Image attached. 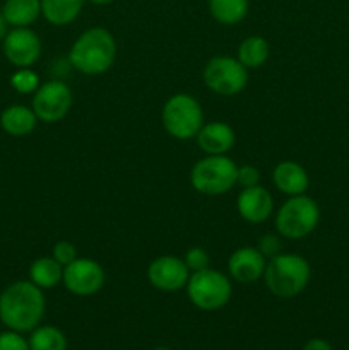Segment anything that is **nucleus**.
Segmentation results:
<instances>
[{"mask_svg": "<svg viewBox=\"0 0 349 350\" xmlns=\"http://www.w3.org/2000/svg\"><path fill=\"white\" fill-rule=\"evenodd\" d=\"M43 289L31 280H17L0 294V321L9 330L33 332L44 314Z\"/></svg>", "mask_w": 349, "mask_h": 350, "instance_id": "obj_1", "label": "nucleus"}, {"mask_svg": "<svg viewBox=\"0 0 349 350\" xmlns=\"http://www.w3.org/2000/svg\"><path fill=\"white\" fill-rule=\"evenodd\" d=\"M116 58V41L105 27L84 31L68 50V64L84 75H101Z\"/></svg>", "mask_w": 349, "mask_h": 350, "instance_id": "obj_2", "label": "nucleus"}, {"mask_svg": "<svg viewBox=\"0 0 349 350\" xmlns=\"http://www.w3.org/2000/svg\"><path fill=\"white\" fill-rule=\"evenodd\" d=\"M310 277L311 269L307 258L296 253H279L267 260L262 279L270 294L281 299H289L307 289Z\"/></svg>", "mask_w": 349, "mask_h": 350, "instance_id": "obj_3", "label": "nucleus"}, {"mask_svg": "<svg viewBox=\"0 0 349 350\" xmlns=\"http://www.w3.org/2000/svg\"><path fill=\"white\" fill-rule=\"evenodd\" d=\"M161 122L173 139L190 140L197 137L198 130L204 125V111L194 96L178 92L164 103Z\"/></svg>", "mask_w": 349, "mask_h": 350, "instance_id": "obj_4", "label": "nucleus"}, {"mask_svg": "<svg viewBox=\"0 0 349 350\" xmlns=\"http://www.w3.org/2000/svg\"><path fill=\"white\" fill-rule=\"evenodd\" d=\"M238 166L231 157L205 156L194 164L190 171V183L198 193L218 197L224 195L236 185Z\"/></svg>", "mask_w": 349, "mask_h": 350, "instance_id": "obj_5", "label": "nucleus"}, {"mask_svg": "<svg viewBox=\"0 0 349 350\" xmlns=\"http://www.w3.org/2000/svg\"><path fill=\"white\" fill-rule=\"evenodd\" d=\"M320 221V208L308 195L289 197L276 214V229L286 239H303L315 231Z\"/></svg>", "mask_w": 349, "mask_h": 350, "instance_id": "obj_6", "label": "nucleus"}, {"mask_svg": "<svg viewBox=\"0 0 349 350\" xmlns=\"http://www.w3.org/2000/svg\"><path fill=\"white\" fill-rule=\"evenodd\" d=\"M185 289L192 304L202 311L221 310L229 303L233 294L229 277L209 267L198 272H192Z\"/></svg>", "mask_w": 349, "mask_h": 350, "instance_id": "obj_7", "label": "nucleus"}, {"mask_svg": "<svg viewBox=\"0 0 349 350\" xmlns=\"http://www.w3.org/2000/svg\"><path fill=\"white\" fill-rule=\"evenodd\" d=\"M205 85L219 96H236L248 82V68L238 58L214 57L205 64L202 72Z\"/></svg>", "mask_w": 349, "mask_h": 350, "instance_id": "obj_8", "label": "nucleus"}, {"mask_svg": "<svg viewBox=\"0 0 349 350\" xmlns=\"http://www.w3.org/2000/svg\"><path fill=\"white\" fill-rule=\"evenodd\" d=\"M72 91L64 81H48L41 84L33 94L31 108L43 123H58L68 115L72 108Z\"/></svg>", "mask_w": 349, "mask_h": 350, "instance_id": "obj_9", "label": "nucleus"}, {"mask_svg": "<svg viewBox=\"0 0 349 350\" xmlns=\"http://www.w3.org/2000/svg\"><path fill=\"white\" fill-rule=\"evenodd\" d=\"M106 282V273L98 262L91 258H75L64 267L62 284L68 293L79 297H88L99 293Z\"/></svg>", "mask_w": 349, "mask_h": 350, "instance_id": "obj_10", "label": "nucleus"}, {"mask_svg": "<svg viewBox=\"0 0 349 350\" xmlns=\"http://www.w3.org/2000/svg\"><path fill=\"white\" fill-rule=\"evenodd\" d=\"M2 50L16 68L33 67L41 57V40L31 27H12L2 40Z\"/></svg>", "mask_w": 349, "mask_h": 350, "instance_id": "obj_11", "label": "nucleus"}, {"mask_svg": "<svg viewBox=\"0 0 349 350\" xmlns=\"http://www.w3.org/2000/svg\"><path fill=\"white\" fill-rule=\"evenodd\" d=\"M190 279V270L181 258L163 255L154 258L147 267V280L151 286L163 293H177L185 289Z\"/></svg>", "mask_w": 349, "mask_h": 350, "instance_id": "obj_12", "label": "nucleus"}, {"mask_svg": "<svg viewBox=\"0 0 349 350\" xmlns=\"http://www.w3.org/2000/svg\"><path fill=\"white\" fill-rule=\"evenodd\" d=\"M267 258L253 246H243L231 253L228 260V272L235 282L253 284L262 279Z\"/></svg>", "mask_w": 349, "mask_h": 350, "instance_id": "obj_13", "label": "nucleus"}, {"mask_svg": "<svg viewBox=\"0 0 349 350\" xmlns=\"http://www.w3.org/2000/svg\"><path fill=\"white\" fill-rule=\"evenodd\" d=\"M236 211L243 221L250 224H262L272 215L274 200L267 188L257 187L243 188L236 198Z\"/></svg>", "mask_w": 349, "mask_h": 350, "instance_id": "obj_14", "label": "nucleus"}, {"mask_svg": "<svg viewBox=\"0 0 349 350\" xmlns=\"http://www.w3.org/2000/svg\"><path fill=\"white\" fill-rule=\"evenodd\" d=\"M195 139L202 152L207 156H224L236 142L235 130L224 122L204 123Z\"/></svg>", "mask_w": 349, "mask_h": 350, "instance_id": "obj_15", "label": "nucleus"}, {"mask_svg": "<svg viewBox=\"0 0 349 350\" xmlns=\"http://www.w3.org/2000/svg\"><path fill=\"white\" fill-rule=\"evenodd\" d=\"M272 181L281 193L287 197L307 193L310 187V178L307 170L294 161H283L274 167Z\"/></svg>", "mask_w": 349, "mask_h": 350, "instance_id": "obj_16", "label": "nucleus"}, {"mask_svg": "<svg viewBox=\"0 0 349 350\" xmlns=\"http://www.w3.org/2000/svg\"><path fill=\"white\" fill-rule=\"evenodd\" d=\"M38 116L33 108L24 105H10L0 113V126L10 137H26L34 132L38 125Z\"/></svg>", "mask_w": 349, "mask_h": 350, "instance_id": "obj_17", "label": "nucleus"}, {"mask_svg": "<svg viewBox=\"0 0 349 350\" xmlns=\"http://www.w3.org/2000/svg\"><path fill=\"white\" fill-rule=\"evenodd\" d=\"M2 14L10 27H29L41 16V0H5Z\"/></svg>", "mask_w": 349, "mask_h": 350, "instance_id": "obj_18", "label": "nucleus"}, {"mask_svg": "<svg viewBox=\"0 0 349 350\" xmlns=\"http://www.w3.org/2000/svg\"><path fill=\"white\" fill-rule=\"evenodd\" d=\"M86 0H41V16L53 26H67L81 14Z\"/></svg>", "mask_w": 349, "mask_h": 350, "instance_id": "obj_19", "label": "nucleus"}, {"mask_svg": "<svg viewBox=\"0 0 349 350\" xmlns=\"http://www.w3.org/2000/svg\"><path fill=\"white\" fill-rule=\"evenodd\" d=\"M64 279V267L53 256H40L29 267V280L40 289H53Z\"/></svg>", "mask_w": 349, "mask_h": 350, "instance_id": "obj_20", "label": "nucleus"}, {"mask_svg": "<svg viewBox=\"0 0 349 350\" xmlns=\"http://www.w3.org/2000/svg\"><path fill=\"white\" fill-rule=\"evenodd\" d=\"M270 46L266 38L262 36H248L243 40L238 46L236 58L240 64L246 68H259L269 60Z\"/></svg>", "mask_w": 349, "mask_h": 350, "instance_id": "obj_21", "label": "nucleus"}, {"mask_svg": "<svg viewBox=\"0 0 349 350\" xmlns=\"http://www.w3.org/2000/svg\"><path fill=\"white\" fill-rule=\"evenodd\" d=\"M209 12L219 24L235 26L248 14V0H209Z\"/></svg>", "mask_w": 349, "mask_h": 350, "instance_id": "obj_22", "label": "nucleus"}, {"mask_svg": "<svg viewBox=\"0 0 349 350\" xmlns=\"http://www.w3.org/2000/svg\"><path fill=\"white\" fill-rule=\"evenodd\" d=\"M27 344L29 350H67V338L64 332L51 325L34 328Z\"/></svg>", "mask_w": 349, "mask_h": 350, "instance_id": "obj_23", "label": "nucleus"}, {"mask_svg": "<svg viewBox=\"0 0 349 350\" xmlns=\"http://www.w3.org/2000/svg\"><path fill=\"white\" fill-rule=\"evenodd\" d=\"M40 85V77L31 67L16 68V72L10 75V88L19 94H34Z\"/></svg>", "mask_w": 349, "mask_h": 350, "instance_id": "obj_24", "label": "nucleus"}, {"mask_svg": "<svg viewBox=\"0 0 349 350\" xmlns=\"http://www.w3.org/2000/svg\"><path fill=\"white\" fill-rule=\"evenodd\" d=\"M183 262L187 269L190 270V273L198 272V270H204L209 267V253L204 248H201V246H194V248H190L185 253Z\"/></svg>", "mask_w": 349, "mask_h": 350, "instance_id": "obj_25", "label": "nucleus"}, {"mask_svg": "<svg viewBox=\"0 0 349 350\" xmlns=\"http://www.w3.org/2000/svg\"><path fill=\"white\" fill-rule=\"evenodd\" d=\"M51 256H53L62 267H67L68 263H72L75 258H79L77 248H75L74 243L70 241L55 243L53 250H51Z\"/></svg>", "mask_w": 349, "mask_h": 350, "instance_id": "obj_26", "label": "nucleus"}, {"mask_svg": "<svg viewBox=\"0 0 349 350\" xmlns=\"http://www.w3.org/2000/svg\"><path fill=\"white\" fill-rule=\"evenodd\" d=\"M0 350H29V344L19 332H3L0 334Z\"/></svg>", "mask_w": 349, "mask_h": 350, "instance_id": "obj_27", "label": "nucleus"}, {"mask_svg": "<svg viewBox=\"0 0 349 350\" xmlns=\"http://www.w3.org/2000/svg\"><path fill=\"white\" fill-rule=\"evenodd\" d=\"M257 250L266 256L267 260L274 258L279 253H283V245H281V239L277 238L276 234H263L262 238L259 239V245H257Z\"/></svg>", "mask_w": 349, "mask_h": 350, "instance_id": "obj_28", "label": "nucleus"}, {"mask_svg": "<svg viewBox=\"0 0 349 350\" xmlns=\"http://www.w3.org/2000/svg\"><path fill=\"white\" fill-rule=\"evenodd\" d=\"M260 183V173L255 166H246L238 167V176H236V185L242 188H252Z\"/></svg>", "mask_w": 349, "mask_h": 350, "instance_id": "obj_29", "label": "nucleus"}, {"mask_svg": "<svg viewBox=\"0 0 349 350\" xmlns=\"http://www.w3.org/2000/svg\"><path fill=\"white\" fill-rule=\"evenodd\" d=\"M303 350H332V345L324 338H311L305 344Z\"/></svg>", "mask_w": 349, "mask_h": 350, "instance_id": "obj_30", "label": "nucleus"}, {"mask_svg": "<svg viewBox=\"0 0 349 350\" xmlns=\"http://www.w3.org/2000/svg\"><path fill=\"white\" fill-rule=\"evenodd\" d=\"M7 27H9V24L5 23V19H3L2 9H0V43H2V40H3V38H5Z\"/></svg>", "mask_w": 349, "mask_h": 350, "instance_id": "obj_31", "label": "nucleus"}, {"mask_svg": "<svg viewBox=\"0 0 349 350\" xmlns=\"http://www.w3.org/2000/svg\"><path fill=\"white\" fill-rule=\"evenodd\" d=\"M91 3H96V5H108V3L115 2V0H89Z\"/></svg>", "mask_w": 349, "mask_h": 350, "instance_id": "obj_32", "label": "nucleus"}, {"mask_svg": "<svg viewBox=\"0 0 349 350\" xmlns=\"http://www.w3.org/2000/svg\"><path fill=\"white\" fill-rule=\"evenodd\" d=\"M153 350H171V349H166V347H157V349H153Z\"/></svg>", "mask_w": 349, "mask_h": 350, "instance_id": "obj_33", "label": "nucleus"}]
</instances>
